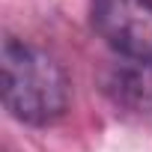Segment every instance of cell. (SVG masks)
Wrapping results in <instances>:
<instances>
[{
  "mask_svg": "<svg viewBox=\"0 0 152 152\" xmlns=\"http://www.w3.org/2000/svg\"><path fill=\"white\" fill-rule=\"evenodd\" d=\"M3 104L27 125H48L69 107V75L48 51L6 36L3 39Z\"/></svg>",
  "mask_w": 152,
  "mask_h": 152,
  "instance_id": "1",
  "label": "cell"
},
{
  "mask_svg": "<svg viewBox=\"0 0 152 152\" xmlns=\"http://www.w3.org/2000/svg\"><path fill=\"white\" fill-rule=\"evenodd\" d=\"M90 21L119 57L152 66V0H93Z\"/></svg>",
  "mask_w": 152,
  "mask_h": 152,
  "instance_id": "2",
  "label": "cell"
},
{
  "mask_svg": "<svg viewBox=\"0 0 152 152\" xmlns=\"http://www.w3.org/2000/svg\"><path fill=\"white\" fill-rule=\"evenodd\" d=\"M102 90L110 104L125 116H152V66L125 60L113 63L102 75Z\"/></svg>",
  "mask_w": 152,
  "mask_h": 152,
  "instance_id": "3",
  "label": "cell"
}]
</instances>
